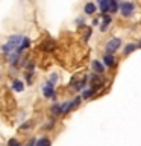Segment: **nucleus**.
I'll return each instance as SVG.
<instances>
[{"instance_id":"1a4fd4ad","label":"nucleus","mask_w":141,"mask_h":146,"mask_svg":"<svg viewBox=\"0 0 141 146\" xmlns=\"http://www.w3.org/2000/svg\"><path fill=\"white\" fill-rule=\"evenodd\" d=\"M12 87H14V90H17V91H23V88H24V87H23V82L18 81V79H15L12 82Z\"/></svg>"},{"instance_id":"f03ea898","label":"nucleus","mask_w":141,"mask_h":146,"mask_svg":"<svg viewBox=\"0 0 141 146\" xmlns=\"http://www.w3.org/2000/svg\"><path fill=\"white\" fill-rule=\"evenodd\" d=\"M134 3L132 2H123L121 5H120V11H121V14L125 17H127V15H130L132 12H134Z\"/></svg>"},{"instance_id":"f257e3e1","label":"nucleus","mask_w":141,"mask_h":146,"mask_svg":"<svg viewBox=\"0 0 141 146\" xmlns=\"http://www.w3.org/2000/svg\"><path fill=\"white\" fill-rule=\"evenodd\" d=\"M121 46V40L120 38H112L111 41H108L106 44V53L108 55H112L114 52H117V49Z\"/></svg>"},{"instance_id":"20e7f679","label":"nucleus","mask_w":141,"mask_h":146,"mask_svg":"<svg viewBox=\"0 0 141 146\" xmlns=\"http://www.w3.org/2000/svg\"><path fill=\"white\" fill-rule=\"evenodd\" d=\"M99 5H100V9L102 12H109V0H99Z\"/></svg>"},{"instance_id":"6e6552de","label":"nucleus","mask_w":141,"mask_h":146,"mask_svg":"<svg viewBox=\"0 0 141 146\" xmlns=\"http://www.w3.org/2000/svg\"><path fill=\"white\" fill-rule=\"evenodd\" d=\"M103 61H105V66H109V67H111V66H114V56H112V55H105V59H103Z\"/></svg>"},{"instance_id":"2eb2a0df","label":"nucleus","mask_w":141,"mask_h":146,"mask_svg":"<svg viewBox=\"0 0 141 146\" xmlns=\"http://www.w3.org/2000/svg\"><path fill=\"white\" fill-rule=\"evenodd\" d=\"M8 145H9V146H20V143H18V140H15V139H11Z\"/></svg>"},{"instance_id":"9b49d317","label":"nucleus","mask_w":141,"mask_h":146,"mask_svg":"<svg viewBox=\"0 0 141 146\" xmlns=\"http://www.w3.org/2000/svg\"><path fill=\"white\" fill-rule=\"evenodd\" d=\"M136 47H138L136 44H127V46H126V49H125V53H126V55H129V53H132V52H135Z\"/></svg>"},{"instance_id":"4468645a","label":"nucleus","mask_w":141,"mask_h":146,"mask_svg":"<svg viewBox=\"0 0 141 146\" xmlns=\"http://www.w3.org/2000/svg\"><path fill=\"white\" fill-rule=\"evenodd\" d=\"M52 111H53L55 114H59V113H62V110H61V107H59V105H55V107L52 108Z\"/></svg>"},{"instance_id":"7ed1b4c3","label":"nucleus","mask_w":141,"mask_h":146,"mask_svg":"<svg viewBox=\"0 0 141 146\" xmlns=\"http://www.w3.org/2000/svg\"><path fill=\"white\" fill-rule=\"evenodd\" d=\"M53 94H55L53 85L52 84H45V87H44V96H45V98H52Z\"/></svg>"},{"instance_id":"f3484780","label":"nucleus","mask_w":141,"mask_h":146,"mask_svg":"<svg viewBox=\"0 0 141 146\" xmlns=\"http://www.w3.org/2000/svg\"><path fill=\"white\" fill-rule=\"evenodd\" d=\"M140 47H141V40H140Z\"/></svg>"},{"instance_id":"9d476101","label":"nucleus","mask_w":141,"mask_h":146,"mask_svg":"<svg viewBox=\"0 0 141 146\" xmlns=\"http://www.w3.org/2000/svg\"><path fill=\"white\" fill-rule=\"evenodd\" d=\"M109 23H111V17H109V15H105V17H103V21H102V27H100V29L105 31V29L109 26Z\"/></svg>"},{"instance_id":"f8f14e48","label":"nucleus","mask_w":141,"mask_h":146,"mask_svg":"<svg viewBox=\"0 0 141 146\" xmlns=\"http://www.w3.org/2000/svg\"><path fill=\"white\" fill-rule=\"evenodd\" d=\"M117 0H109V12H117Z\"/></svg>"},{"instance_id":"dca6fc26","label":"nucleus","mask_w":141,"mask_h":146,"mask_svg":"<svg viewBox=\"0 0 141 146\" xmlns=\"http://www.w3.org/2000/svg\"><path fill=\"white\" fill-rule=\"evenodd\" d=\"M35 143H36V141H35V139H32V140L29 141V143H27V146H34Z\"/></svg>"},{"instance_id":"423d86ee","label":"nucleus","mask_w":141,"mask_h":146,"mask_svg":"<svg viewBox=\"0 0 141 146\" xmlns=\"http://www.w3.org/2000/svg\"><path fill=\"white\" fill-rule=\"evenodd\" d=\"M93 68H94L97 73H103V70H105V67H103L99 61H93Z\"/></svg>"},{"instance_id":"0eeeda50","label":"nucleus","mask_w":141,"mask_h":146,"mask_svg":"<svg viewBox=\"0 0 141 146\" xmlns=\"http://www.w3.org/2000/svg\"><path fill=\"white\" fill-rule=\"evenodd\" d=\"M35 146H50V140H49V139H45V137H43V139L36 140Z\"/></svg>"},{"instance_id":"ddd939ff","label":"nucleus","mask_w":141,"mask_h":146,"mask_svg":"<svg viewBox=\"0 0 141 146\" xmlns=\"http://www.w3.org/2000/svg\"><path fill=\"white\" fill-rule=\"evenodd\" d=\"M93 94H94V90L91 88V90H86V91H84V96H82V98H84V99H90Z\"/></svg>"},{"instance_id":"39448f33","label":"nucleus","mask_w":141,"mask_h":146,"mask_svg":"<svg viewBox=\"0 0 141 146\" xmlns=\"http://www.w3.org/2000/svg\"><path fill=\"white\" fill-rule=\"evenodd\" d=\"M84 11L88 14V15H91V14L96 12V5H94V3H86L85 8H84Z\"/></svg>"}]
</instances>
